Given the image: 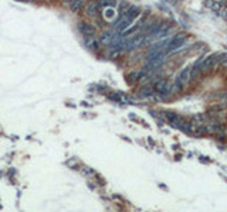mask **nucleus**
<instances>
[{"label": "nucleus", "mask_w": 227, "mask_h": 212, "mask_svg": "<svg viewBox=\"0 0 227 212\" xmlns=\"http://www.w3.org/2000/svg\"><path fill=\"white\" fill-rule=\"evenodd\" d=\"M186 33H177L175 37H172L170 41H169V45L166 50L168 51H173V50H177L179 47H182L185 44V40H186Z\"/></svg>", "instance_id": "nucleus-1"}, {"label": "nucleus", "mask_w": 227, "mask_h": 212, "mask_svg": "<svg viewBox=\"0 0 227 212\" xmlns=\"http://www.w3.org/2000/svg\"><path fill=\"white\" fill-rule=\"evenodd\" d=\"M155 88H156V92H158V93L162 95V96H168V95L170 93V83H169L166 79L158 81L156 85H155Z\"/></svg>", "instance_id": "nucleus-2"}, {"label": "nucleus", "mask_w": 227, "mask_h": 212, "mask_svg": "<svg viewBox=\"0 0 227 212\" xmlns=\"http://www.w3.org/2000/svg\"><path fill=\"white\" fill-rule=\"evenodd\" d=\"M214 64H217L216 62V54L212 57H207L206 59H203V65H202V72H207L209 69H212L213 67H214Z\"/></svg>", "instance_id": "nucleus-3"}, {"label": "nucleus", "mask_w": 227, "mask_h": 212, "mask_svg": "<svg viewBox=\"0 0 227 212\" xmlns=\"http://www.w3.org/2000/svg\"><path fill=\"white\" fill-rule=\"evenodd\" d=\"M84 44H85V47L88 48V50H91V51H98V48H100V41H97V40L94 38V35H91V37H85Z\"/></svg>", "instance_id": "nucleus-4"}, {"label": "nucleus", "mask_w": 227, "mask_h": 212, "mask_svg": "<svg viewBox=\"0 0 227 212\" xmlns=\"http://www.w3.org/2000/svg\"><path fill=\"white\" fill-rule=\"evenodd\" d=\"M80 31L83 33L85 37H91V35H94L95 33V28L91 26V24H87V23H80Z\"/></svg>", "instance_id": "nucleus-5"}, {"label": "nucleus", "mask_w": 227, "mask_h": 212, "mask_svg": "<svg viewBox=\"0 0 227 212\" xmlns=\"http://www.w3.org/2000/svg\"><path fill=\"white\" fill-rule=\"evenodd\" d=\"M202 65H203V59H197V61L195 62L193 68L190 69V78H192V79H196V78L199 77V74H200V71H202Z\"/></svg>", "instance_id": "nucleus-6"}, {"label": "nucleus", "mask_w": 227, "mask_h": 212, "mask_svg": "<svg viewBox=\"0 0 227 212\" xmlns=\"http://www.w3.org/2000/svg\"><path fill=\"white\" fill-rule=\"evenodd\" d=\"M139 14H141V9H139L138 6H129L128 10L125 12V16H127L128 18H131V20H135Z\"/></svg>", "instance_id": "nucleus-7"}, {"label": "nucleus", "mask_w": 227, "mask_h": 212, "mask_svg": "<svg viewBox=\"0 0 227 212\" xmlns=\"http://www.w3.org/2000/svg\"><path fill=\"white\" fill-rule=\"evenodd\" d=\"M175 127H177L179 130H182L183 133H190L192 132V124L189 123V122H186V120H182V119L179 120V123L175 124Z\"/></svg>", "instance_id": "nucleus-8"}, {"label": "nucleus", "mask_w": 227, "mask_h": 212, "mask_svg": "<svg viewBox=\"0 0 227 212\" xmlns=\"http://www.w3.org/2000/svg\"><path fill=\"white\" fill-rule=\"evenodd\" d=\"M114 37H115V33H112V31H105V33H102V35H101V40L100 41L102 43V44H105V45H109L112 43V40H114Z\"/></svg>", "instance_id": "nucleus-9"}, {"label": "nucleus", "mask_w": 227, "mask_h": 212, "mask_svg": "<svg viewBox=\"0 0 227 212\" xmlns=\"http://www.w3.org/2000/svg\"><path fill=\"white\" fill-rule=\"evenodd\" d=\"M98 9H100L98 3H89L88 6L85 7L87 16H89V17H95V16H97V13H98Z\"/></svg>", "instance_id": "nucleus-10"}, {"label": "nucleus", "mask_w": 227, "mask_h": 212, "mask_svg": "<svg viewBox=\"0 0 227 212\" xmlns=\"http://www.w3.org/2000/svg\"><path fill=\"white\" fill-rule=\"evenodd\" d=\"M83 4H84V0H73L70 4V9L73 10V12H78V10L83 7Z\"/></svg>", "instance_id": "nucleus-11"}, {"label": "nucleus", "mask_w": 227, "mask_h": 212, "mask_svg": "<svg viewBox=\"0 0 227 212\" xmlns=\"http://www.w3.org/2000/svg\"><path fill=\"white\" fill-rule=\"evenodd\" d=\"M154 88H150V86H143V88L141 89V92H139V93L142 95V96L143 98H149V96H152V95H154Z\"/></svg>", "instance_id": "nucleus-12"}, {"label": "nucleus", "mask_w": 227, "mask_h": 212, "mask_svg": "<svg viewBox=\"0 0 227 212\" xmlns=\"http://www.w3.org/2000/svg\"><path fill=\"white\" fill-rule=\"evenodd\" d=\"M116 4L115 0H100V3H98V6L101 7H114Z\"/></svg>", "instance_id": "nucleus-13"}, {"label": "nucleus", "mask_w": 227, "mask_h": 212, "mask_svg": "<svg viewBox=\"0 0 227 212\" xmlns=\"http://www.w3.org/2000/svg\"><path fill=\"white\" fill-rule=\"evenodd\" d=\"M183 82H185V81L180 78V75H177L176 79H175V88H176L177 91H183V88H185V86H183Z\"/></svg>", "instance_id": "nucleus-14"}, {"label": "nucleus", "mask_w": 227, "mask_h": 212, "mask_svg": "<svg viewBox=\"0 0 227 212\" xmlns=\"http://www.w3.org/2000/svg\"><path fill=\"white\" fill-rule=\"evenodd\" d=\"M179 75H180V78H182L183 81L189 79V78H190V68H189V67H186L185 69H183V71H182V72H180Z\"/></svg>", "instance_id": "nucleus-15"}, {"label": "nucleus", "mask_w": 227, "mask_h": 212, "mask_svg": "<svg viewBox=\"0 0 227 212\" xmlns=\"http://www.w3.org/2000/svg\"><path fill=\"white\" fill-rule=\"evenodd\" d=\"M213 3H214V0H204V6H206L207 9H212Z\"/></svg>", "instance_id": "nucleus-16"}, {"label": "nucleus", "mask_w": 227, "mask_h": 212, "mask_svg": "<svg viewBox=\"0 0 227 212\" xmlns=\"http://www.w3.org/2000/svg\"><path fill=\"white\" fill-rule=\"evenodd\" d=\"M109 98H111L112 100H119V95H118V93H112Z\"/></svg>", "instance_id": "nucleus-17"}, {"label": "nucleus", "mask_w": 227, "mask_h": 212, "mask_svg": "<svg viewBox=\"0 0 227 212\" xmlns=\"http://www.w3.org/2000/svg\"><path fill=\"white\" fill-rule=\"evenodd\" d=\"M221 17H223V18H224V20H226V21H227V9H224V10H223V12H221Z\"/></svg>", "instance_id": "nucleus-18"}, {"label": "nucleus", "mask_w": 227, "mask_h": 212, "mask_svg": "<svg viewBox=\"0 0 227 212\" xmlns=\"http://www.w3.org/2000/svg\"><path fill=\"white\" fill-rule=\"evenodd\" d=\"M64 2H73V0H64Z\"/></svg>", "instance_id": "nucleus-19"}, {"label": "nucleus", "mask_w": 227, "mask_h": 212, "mask_svg": "<svg viewBox=\"0 0 227 212\" xmlns=\"http://www.w3.org/2000/svg\"><path fill=\"white\" fill-rule=\"evenodd\" d=\"M226 9H227V6H226Z\"/></svg>", "instance_id": "nucleus-20"}]
</instances>
